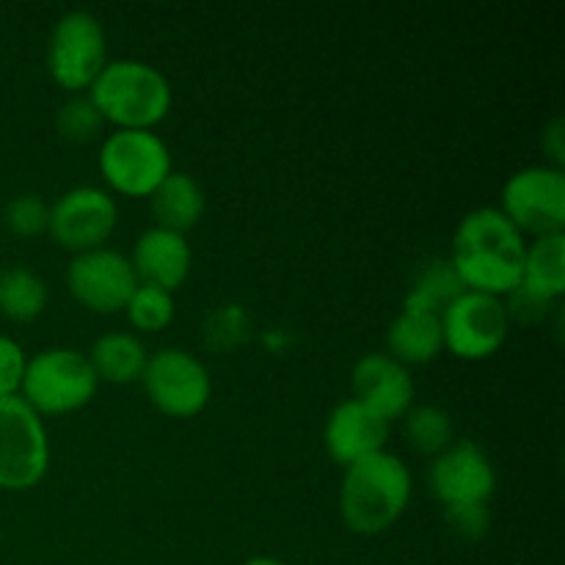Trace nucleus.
Segmentation results:
<instances>
[{
	"label": "nucleus",
	"mask_w": 565,
	"mask_h": 565,
	"mask_svg": "<svg viewBox=\"0 0 565 565\" xmlns=\"http://www.w3.org/2000/svg\"><path fill=\"white\" fill-rule=\"evenodd\" d=\"M511 320L502 298L463 290L441 312V340L456 359L483 362L505 345Z\"/></svg>",
	"instance_id": "10"
},
{
	"label": "nucleus",
	"mask_w": 565,
	"mask_h": 565,
	"mask_svg": "<svg viewBox=\"0 0 565 565\" xmlns=\"http://www.w3.org/2000/svg\"><path fill=\"white\" fill-rule=\"evenodd\" d=\"M103 121L116 130H152L169 116L174 94L158 66L138 58H116L103 66L88 88Z\"/></svg>",
	"instance_id": "3"
},
{
	"label": "nucleus",
	"mask_w": 565,
	"mask_h": 565,
	"mask_svg": "<svg viewBox=\"0 0 565 565\" xmlns=\"http://www.w3.org/2000/svg\"><path fill=\"white\" fill-rule=\"evenodd\" d=\"M524 290L557 301L565 292V232L563 235H544L527 243L524 254Z\"/></svg>",
	"instance_id": "20"
},
{
	"label": "nucleus",
	"mask_w": 565,
	"mask_h": 565,
	"mask_svg": "<svg viewBox=\"0 0 565 565\" xmlns=\"http://www.w3.org/2000/svg\"><path fill=\"white\" fill-rule=\"evenodd\" d=\"M149 204H152L154 226L180 232V235L193 230L202 221L204 207H207L202 185L191 174H185V171H171L154 188V193L149 196Z\"/></svg>",
	"instance_id": "18"
},
{
	"label": "nucleus",
	"mask_w": 565,
	"mask_h": 565,
	"mask_svg": "<svg viewBox=\"0 0 565 565\" xmlns=\"http://www.w3.org/2000/svg\"><path fill=\"white\" fill-rule=\"evenodd\" d=\"M500 210L522 235H563L565 174L557 166H527L502 185Z\"/></svg>",
	"instance_id": "8"
},
{
	"label": "nucleus",
	"mask_w": 565,
	"mask_h": 565,
	"mask_svg": "<svg viewBox=\"0 0 565 565\" xmlns=\"http://www.w3.org/2000/svg\"><path fill=\"white\" fill-rule=\"evenodd\" d=\"M119 218L114 196L103 188L77 185L50 204L47 232L61 248L72 254L94 252L110 241Z\"/></svg>",
	"instance_id": "11"
},
{
	"label": "nucleus",
	"mask_w": 565,
	"mask_h": 565,
	"mask_svg": "<svg viewBox=\"0 0 565 565\" xmlns=\"http://www.w3.org/2000/svg\"><path fill=\"white\" fill-rule=\"evenodd\" d=\"M461 292L463 285L456 276V270H452L450 259H436V263H428L414 276L412 287L406 292V301H403V309H417V312H430L441 318V312Z\"/></svg>",
	"instance_id": "22"
},
{
	"label": "nucleus",
	"mask_w": 565,
	"mask_h": 565,
	"mask_svg": "<svg viewBox=\"0 0 565 565\" xmlns=\"http://www.w3.org/2000/svg\"><path fill=\"white\" fill-rule=\"evenodd\" d=\"M108 64L105 28L92 11H66L47 39V72L58 88L83 94Z\"/></svg>",
	"instance_id": "6"
},
{
	"label": "nucleus",
	"mask_w": 565,
	"mask_h": 565,
	"mask_svg": "<svg viewBox=\"0 0 565 565\" xmlns=\"http://www.w3.org/2000/svg\"><path fill=\"white\" fill-rule=\"evenodd\" d=\"M103 125V116L94 108L88 94H72V97L61 105L58 116H55V127H58L61 136H64L66 141L75 143H86L92 141V138H97Z\"/></svg>",
	"instance_id": "25"
},
{
	"label": "nucleus",
	"mask_w": 565,
	"mask_h": 565,
	"mask_svg": "<svg viewBox=\"0 0 565 565\" xmlns=\"http://www.w3.org/2000/svg\"><path fill=\"white\" fill-rule=\"evenodd\" d=\"M386 439H390V423L353 397L337 403L323 425L326 452L342 469L384 450Z\"/></svg>",
	"instance_id": "15"
},
{
	"label": "nucleus",
	"mask_w": 565,
	"mask_h": 565,
	"mask_svg": "<svg viewBox=\"0 0 565 565\" xmlns=\"http://www.w3.org/2000/svg\"><path fill=\"white\" fill-rule=\"evenodd\" d=\"M99 174L110 191L149 199L174 171L169 143L154 130H114L99 147Z\"/></svg>",
	"instance_id": "5"
},
{
	"label": "nucleus",
	"mask_w": 565,
	"mask_h": 565,
	"mask_svg": "<svg viewBox=\"0 0 565 565\" xmlns=\"http://www.w3.org/2000/svg\"><path fill=\"white\" fill-rule=\"evenodd\" d=\"M44 419L20 395L0 397V491H31L47 475Z\"/></svg>",
	"instance_id": "7"
},
{
	"label": "nucleus",
	"mask_w": 565,
	"mask_h": 565,
	"mask_svg": "<svg viewBox=\"0 0 565 565\" xmlns=\"http://www.w3.org/2000/svg\"><path fill=\"white\" fill-rule=\"evenodd\" d=\"M136 287L138 276L130 257L108 246L75 254L66 268V290L94 315L125 312Z\"/></svg>",
	"instance_id": "12"
},
{
	"label": "nucleus",
	"mask_w": 565,
	"mask_h": 565,
	"mask_svg": "<svg viewBox=\"0 0 565 565\" xmlns=\"http://www.w3.org/2000/svg\"><path fill=\"white\" fill-rule=\"evenodd\" d=\"M353 401L392 423L414 406V379L390 353H364L351 373Z\"/></svg>",
	"instance_id": "14"
},
{
	"label": "nucleus",
	"mask_w": 565,
	"mask_h": 565,
	"mask_svg": "<svg viewBox=\"0 0 565 565\" xmlns=\"http://www.w3.org/2000/svg\"><path fill=\"white\" fill-rule=\"evenodd\" d=\"M141 384L149 403L171 419H191L207 408L213 379L202 359L182 348H160L149 353Z\"/></svg>",
	"instance_id": "9"
},
{
	"label": "nucleus",
	"mask_w": 565,
	"mask_h": 565,
	"mask_svg": "<svg viewBox=\"0 0 565 565\" xmlns=\"http://www.w3.org/2000/svg\"><path fill=\"white\" fill-rule=\"evenodd\" d=\"M406 439L423 456H439L456 441V425L441 406H412L406 412Z\"/></svg>",
	"instance_id": "23"
},
{
	"label": "nucleus",
	"mask_w": 565,
	"mask_h": 565,
	"mask_svg": "<svg viewBox=\"0 0 565 565\" xmlns=\"http://www.w3.org/2000/svg\"><path fill=\"white\" fill-rule=\"evenodd\" d=\"M428 486L445 508L489 505L497 491V469L483 447L475 441H452L430 463Z\"/></svg>",
	"instance_id": "13"
},
{
	"label": "nucleus",
	"mask_w": 565,
	"mask_h": 565,
	"mask_svg": "<svg viewBox=\"0 0 565 565\" xmlns=\"http://www.w3.org/2000/svg\"><path fill=\"white\" fill-rule=\"evenodd\" d=\"M527 241L497 207H478L452 235L450 265L463 290L505 298L522 285Z\"/></svg>",
	"instance_id": "1"
},
{
	"label": "nucleus",
	"mask_w": 565,
	"mask_h": 565,
	"mask_svg": "<svg viewBox=\"0 0 565 565\" xmlns=\"http://www.w3.org/2000/svg\"><path fill=\"white\" fill-rule=\"evenodd\" d=\"M174 312V292L160 290L154 285H141V281H138V287L132 290L130 301L125 307V315L132 329L143 331V334H158V331L169 329Z\"/></svg>",
	"instance_id": "24"
},
{
	"label": "nucleus",
	"mask_w": 565,
	"mask_h": 565,
	"mask_svg": "<svg viewBox=\"0 0 565 565\" xmlns=\"http://www.w3.org/2000/svg\"><path fill=\"white\" fill-rule=\"evenodd\" d=\"M50 204L36 193H20L3 207V224L17 237H36L47 232Z\"/></svg>",
	"instance_id": "26"
},
{
	"label": "nucleus",
	"mask_w": 565,
	"mask_h": 565,
	"mask_svg": "<svg viewBox=\"0 0 565 565\" xmlns=\"http://www.w3.org/2000/svg\"><path fill=\"white\" fill-rule=\"evenodd\" d=\"M86 356L92 362L97 381L121 386L141 381L149 353L143 342L130 331H108V334L94 340L92 351Z\"/></svg>",
	"instance_id": "19"
},
{
	"label": "nucleus",
	"mask_w": 565,
	"mask_h": 565,
	"mask_svg": "<svg viewBox=\"0 0 565 565\" xmlns=\"http://www.w3.org/2000/svg\"><path fill=\"white\" fill-rule=\"evenodd\" d=\"M47 281L25 265L0 270V315L14 323H31L47 309Z\"/></svg>",
	"instance_id": "21"
},
{
	"label": "nucleus",
	"mask_w": 565,
	"mask_h": 565,
	"mask_svg": "<svg viewBox=\"0 0 565 565\" xmlns=\"http://www.w3.org/2000/svg\"><path fill=\"white\" fill-rule=\"evenodd\" d=\"M544 149H550L552 158H555V166L561 169L563 160V121L555 119L544 132Z\"/></svg>",
	"instance_id": "31"
},
{
	"label": "nucleus",
	"mask_w": 565,
	"mask_h": 565,
	"mask_svg": "<svg viewBox=\"0 0 565 565\" xmlns=\"http://www.w3.org/2000/svg\"><path fill=\"white\" fill-rule=\"evenodd\" d=\"M130 265L141 285H154L160 290L174 292L191 276V243L180 232L149 226L132 246Z\"/></svg>",
	"instance_id": "16"
},
{
	"label": "nucleus",
	"mask_w": 565,
	"mask_h": 565,
	"mask_svg": "<svg viewBox=\"0 0 565 565\" xmlns=\"http://www.w3.org/2000/svg\"><path fill=\"white\" fill-rule=\"evenodd\" d=\"M28 356L14 337L0 334V397L20 395Z\"/></svg>",
	"instance_id": "28"
},
{
	"label": "nucleus",
	"mask_w": 565,
	"mask_h": 565,
	"mask_svg": "<svg viewBox=\"0 0 565 565\" xmlns=\"http://www.w3.org/2000/svg\"><path fill=\"white\" fill-rule=\"evenodd\" d=\"M386 345H390V356L403 367L434 362L445 351L441 318L430 312H417V309H401V315L392 320L390 331H386Z\"/></svg>",
	"instance_id": "17"
},
{
	"label": "nucleus",
	"mask_w": 565,
	"mask_h": 565,
	"mask_svg": "<svg viewBox=\"0 0 565 565\" xmlns=\"http://www.w3.org/2000/svg\"><path fill=\"white\" fill-rule=\"evenodd\" d=\"M502 303H505L508 320H519V323H541L550 315V309L555 307V301H546V298L524 290L522 285L508 292Z\"/></svg>",
	"instance_id": "29"
},
{
	"label": "nucleus",
	"mask_w": 565,
	"mask_h": 565,
	"mask_svg": "<svg viewBox=\"0 0 565 565\" xmlns=\"http://www.w3.org/2000/svg\"><path fill=\"white\" fill-rule=\"evenodd\" d=\"M92 362L77 348H44L28 359L20 397L39 417L81 412L97 395Z\"/></svg>",
	"instance_id": "4"
},
{
	"label": "nucleus",
	"mask_w": 565,
	"mask_h": 565,
	"mask_svg": "<svg viewBox=\"0 0 565 565\" xmlns=\"http://www.w3.org/2000/svg\"><path fill=\"white\" fill-rule=\"evenodd\" d=\"M445 522L461 541L486 539L491 527L489 505H456L445 508Z\"/></svg>",
	"instance_id": "27"
},
{
	"label": "nucleus",
	"mask_w": 565,
	"mask_h": 565,
	"mask_svg": "<svg viewBox=\"0 0 565 565\" xmlns=\"http://www.w3.org/2000/svg\"><path fill=\"white\" fill-rule=\"evenodd\" d=\"M241 565H287V563H281L279 557H268V555H257V557H248L246 563H241Z\"/></svg>",
	"instance_id": "32"
},
{
	"label": "nucleus",
	"mask_w": 565,
	"mask_h": 565,
	"mask_svg": "<svg viewBox=\"0 0 565 565\" xmlns=\"http://www.w3.org/2000/svg\"><path fill=\"white\" fill-rule=\"evenodd\" d=\"M412 472L395 452H375L345 467L340 486V516L356 535H381L412 502Z\"/></svg>",
	"instance_id": "2"
},
{
	"label": "nucleus",
	"mask_w": 565,
	"mask_h": 565,
	"mask_svg": "<svg viewBox=\"0 0 565 565\" xmlns=\"http://www.w3.org/2000/svg\"><path fill=\"white\" fill-rule=\"evenodd\" d=\"M246 329V318H243L241 307H224L221 312H215L210 318L207 331V342L215 348H226V345H235L237 337L232 331H243Z\"/></svg>",
	"instance_id": "30"
}]
</instances>
